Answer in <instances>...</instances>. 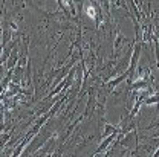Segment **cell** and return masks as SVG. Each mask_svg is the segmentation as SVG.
<instances>
[{
  "label": "cell",
  "instance_id": "6da1fadb",
  "mask_svg": "<svg viewBox=\"0 0 159 157\" xmlns=\"http://www.w3.org/2000/svg\"><path fill=\"white\" fill-rule=\"evenodd\" d=\"M86 14H87L90 18H95V15H97V12H95V8H93V6H86Z\"/></svg>",
  "mask_w": 159,
  "mask_h": 157
}]
</instances>
